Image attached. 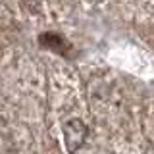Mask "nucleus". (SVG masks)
Returning <instances> with one entry per match:
<instances>
[{"mask_svg":"<svg viewBox=\"0 0 154 154\" xmlns=\"http://www.w3.org/2000/svg\"><path fill=\"white\" fill-rule=\"evenodd\" d=\"M25 2H27V4H38L41 0H25Z\"/></svg>","mask_w":154,"mask_h":154,"instance_id":"f03ea898","label":"nucleus"},{"mask_svg":"<svg viewBox=\"0 0 154 154\" xmlns=\"http://www.w3.org/2000/svg\"><path fill=\"white\" fill-rule=\"evenodd\" d=\"M62 133H64V143H66L67 150L73 152V150L83 146L89 129H87V125L83 123V119L71 118V119H67V122L62 125Z\"/></svg>","mask_w":154,"mask_h":154,"instance_id":"f257e3e1","label":"nucleus"},{"mask_svg":"<svg viewBox=\"0 0 154 154\" xmlns=\"http://www.w3.org/2000/svg\"><path fill=\"white\" fill-rule=\"evenodd\" d=\"M89 2H94L96 4V2H100V0H89Z\"/></svg>","mask_w":154,"mask_h":154,"instance_id":"7ed1b4c3","label":"nucleus"}]
</instances>
